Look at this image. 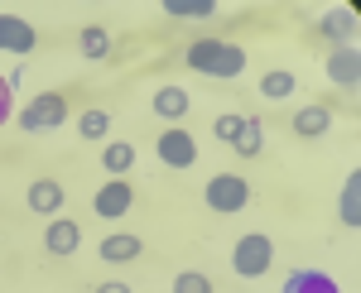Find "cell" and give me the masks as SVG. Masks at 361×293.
<instances>
[{
	"label": "cell",
	"instance_id": "cell-2",
	"mask_svg": "<svg viewBox=\"0 0 361 293\" xmlns=\"http://www.w3.org/2000/svg\"><path fill=\"white\" fill-rule=\"evenodd\" d=\"M270 265H275V240L265 231H250L231 245V269L241 279H260V274H270Z\"/></svg>",
	"mask_w": 361,
	"mask_h": 293
},
{
	"label": "cell",
	"instance_id": "cell-21",
	"mask_svg": "<svg viewBox=\"0 0 361 293\" xmlns=\"http://www.w3.org/2000/svg\"><path fill=\"white\" fill-rule=\"evenodd\" d=\"M260 96H270V101H284V96H294V73H284V68L265 73V77H260Z\"/></svg>",
	"mask_w": 361,
	"mask_h": 293
},
{
	"label": "cell",
	"instance_id": "cell-3",
	"mask_svg": "<svg viewBox=\"0 0 361 293\" xmlns=\"http://www.w3.org/2000/svg\"><path fill=\"white\" fill-rule=\"evenodd\" d=\"M202 202H207L217 216H236L250 202V183L241 178V173H212L207 187H202Z\"/></svg>",
	"mask_w": 361,
	"mask_h": 293
},
{
	"label": "cell",
	"instance_id": "cell-20",
	"mask_svg": "<svg viewBox=\"0 0 361 293\" xmlns=\"http://www.w3.org/2000/svg\"><path fill=\"white\" fill-rule=\"evenodd\" d=\"M352 15H347V10H333V15H328V20H323V29H318V34H323V39H333L337 49H347V44H352Z\"/></svg>",
	"mask_w": 361,
	"mask_h": 293
},
{
	"label": "cell",
	"instance_id": "cell-7",
	"mask_svg": "<svg viewBox=\"0 0 361 293\" xmlns=\"http://www.w3.org/2000/svg\"><path fill=\"white\" fill-rule=\"evenodd\" d=\"M39 49V34H34V25L29 20H20V15H0V54H34Z\"/></svg>",
	"mask_w": 361,
	"mask_h": 293
},
{
	"label": "cell",
	"instance_id": "cell-12",
	"mask_svg": "<svg viewBox=\"0 0 361 293\" xmlns=\"http://www.w3.org/2000/svg\"><path fill=\"white\" fill-rule=\"evenodd\" d=\"M29 207L39 216H54L58 207H63V183H58V178H34V183H29Z\"/></svg>",
	"mask_w": 361,
	"mask_h": 293
},
{
	"label": "cell",
	"instance_id": "cell-24",
	"mask_svg": "<svg viewBox=\"0 0 361 293\" xmlns=\"http://www.w3.org/2000/svg\"><path fill=\"white\" fill-rule=\"evenodd\" d=\"M241 120H246V116H217V120H212V135H217L222 144H231V139L241 135Z\"/></svg>",
	"mask_w": 361,
	"mask_h": 293
},
{
	"label": "cell",
	"instance_id": "cell-14",
	"mask_svg": "<svg viewBox=\"0 0 361 293\" xmlns=\"http://www.w3.org/2000/svg\"><path fill=\"white\" fill-rule=\"evenodd\" d=\"M193 111V96L183 92V87H159L154 92V116H164V120H183Z\"/></svg>",
	"mask_w": 361,
	"mask_h": 293
},
{
	"label": "cell",
	"instance_id": "cell-19",
	"mask_svg": "<svg viewBox=\"0 0 361 293\" xmlns=\"http://www.w3.org/2000/svg\"><path fill=\"white\" fill-rule=\"evenodd\" d=\"M164 15H173V20H212L217 5L212 0H164Z\"/></svg>",
	"mask_w": 361,
	"mask_h": 293
},
{
	"label": "cell",
	"instance_id": "cell-11",
	"mask_svg": "<svg viewBox=\"0 0 361 293\" xmlns=\"http://www.w3.org/2000/svg\"><path fill=\"white\" fill-rule=\"evenodd\" d=\"M337 216H342L347 231H357V226H361V168L347 173V187H342V197H337Z\"/></svg>",
	"mask_w": 361,
	"mask_h": 293
},
{
	"label": "cell",
	"instance_id": "cell-4",
	"mask_svg": "<svg viewBox=\"0 0 361 293\" xmlns=\"http://www.w3.org/2000/svg\"><path fill=\"white\" fill-rule=\"evenodd\" d=\"M68 120V96L63 92H44V96H34L25 111H20V125H25L29 135L34 130H58Z\"/></svg>",
	"mask_w": 361,
	"mask_h": 293
},
{
	"label": "cell",
	"instance_id": "cell-17",
	"mask_svg": "<svg viewBox=\"0 0 361 293\" xmlns=\"http://www.w3.org/2000/svg\"><path fill=\"white\" fill-rule=\"evenodd\" d=\"M231 149H236V154H241V159H255V154H260V149H265V125H260V120H241V135H236V139H231Z\"/></svg>",
	"mask_w": 361,
	"mask_h": 293
},
{
	"label": "cell",
	"instance_id": "cell-18",
	"mask_svg": "<svg viewBox=\"0 0 361 293\" xmlns=\"http://www.w3.org/2000/svg\"><path fill=\"white\" fill-rule=\"evenodd\" d=\"M130 163H135V144H130V139H111V144L102 149V168H106V173H116V178H121Z\"/></svg>",
	"mask_w": 361,
	"mask_h": 293
},
{
	"label": "cell",
	"instance_id": "cell-13",
	"mask_svg": "<svg viewBox=\"0 0 361 293\" xmlns=\"http://www.w3.org/2000/svg\"><path fill=\"white\" fill-rule=\"evenodd\" d=\"M328 77H333L337 87H357L361 58H357V49H352V44H347V49H333V58H328Z\"/></svg>",
	"mask_w": 361,
	"mask_h": 293
},
{
	"label": "cell",
	"instance_id": "cell-16",
	"mask_svg": "<svg viewBox=\"0 0 361 293\" xmlns=\"http://www.w3.org/2000/svg\"><path fill=\"white\" fill-rule=\"evenodd\" d=\"M78 49H82L87 63H106L111 58V34H106V25H87L78 34Z\"/></svg>",
	"mask_w": 361,
	"mask_h": 293
},
{
	"label": "cell",
	"instance_id": "cell-10",
	"mask_svg": "<svg viewBox=\"0 0 361 293\" xmlns=\"http://www.w3.org/2000/svg\"><path fill=\"white\" fill-rule=\"evenodd\" d=\"M140 255H145V240L130 236V231L102 240V260H106V265H130V260H140Z\"/></svg>",
	"mask_w": 361,
	"mask_h": 293
},
{
	"label": "cell",
	"instance_id": "cell-9",
	"mask_svg": "<svg viewBox=\"0 0 361 293\" xmlns=\"http://www.w3.org/2000/svg\"><path fill=\"white\" fill-rule=\"evenodd\" d=\"M279 293H342V289H337L333 274H323V269H294Z\"/></svg>",
	"mask_w": 361,
	"mask_h": 293
},
{
	"label": "cell",
	"instance_id": "cell-26",
	"mask_svg": "<svg viewBox=\"0 0 361 293\" xmlns=\"http://www.w3.org/2000/svg\"><path fill=\"white\" fill-rule=\"evenodd\" d=\"M97 293H130V284H102Z\"/></svg>",
	"mask_w": 361,
	"mask_h": 293
},
{
	"label": "cell",
	"instance_id": "cell-23",
	"mask_svg": "<svg viewBox=\"0 0 361 293\" xmlns=\"http://www.w3.org/2000/svg\"><path fill=\"white\" fill-rule=\"evenodd\" d=\"M173 293H212V279L197 269H183V274H173Z\"/></svg>",
	"mask_w": 361,
	"mask_h": 293
},
{
	"label": "cell",
	"instance_id": "cell-6",
	"mask_svg": "<svg viewBox=\"0 0 361 293\" xmlns=\"http://www.w3.org/2000/svg\"><path fill=\"white\" fill-rule=\"evenodd\" d=\"M130 202H135L130 183H126V178H111V183L97 187V197H92V212L102 216V221H116V216L130 212Z\"/></svg>",
	"mask_w": 361,
	"mask_h": 293
},
{
	"label": "cell",
	"instance_id": "cell-5",
	"mask_svg": "<svg viewBox=\"0 0 361 293\" xmlns=\"http://www.w3.org/2000/svg\"><path fill=\"white\" fill-rule=\"evenodd\" d=\"M154 154H159L164 168H178V173H183V168L197 163V139L188 130H178V125H169V130L154 139Z\"/></svg>",
	"mask_w": 361,
	"mask_h": 293
},
{
	"label": "cell",
	"instance_id": "cell-22",
	"mask_svg": "<svg viewBox=\"0 0 361 293\" xmlns=\"http://www.w3.org/2000/svg\"><path fill=\"white\" fill-rule=\"evenodd\" d=\"M106 130H111V116L102 106H92V111L78 116V135H82V139H106Z\"/></svg>",
	"mask_w": 361,
	"mask_h": 293
},
{
	"label": "cell",
	"instance_id": "cell-8",
	"mask_svg": "<svg viewBox=\"0 0 361 293\" xmlns=\"http://www.w3.org/2000/svg\"><path fill=\"white\" fill-rule=\"evenodd\" d=\"M78 245H82V231H78V221H68V216H54V221L44 226V250H49V255H78Z\"/></svg>",
	"mask_w": 361,
	"mask_h": 293
},
{
	"label": "cell",
	"instance_id": "cell-25",
	"mask_svg": "<svg viewBox=\"0 0 361 293\" xmlns=\"http://www.w3.org/2000/svg\"><path fill=\"white\" fill-rule=\"evenodd\" d=\"M10 111H15V96H10V82H0V125L10 120Z\"/></svg>",
	"mask_w": 361,
	"mask_h": 293
},
{
	"label": "cell",
	"instance_id": "cell-15",
	"mask_svg": "<svg viewBox=\"0 0 361 293\" xmlns=\"http://www.w3.org/2000/svg\"><path fill=\"white\" fill-rule=\"evenodd\" d=\"M328 125H333V111L328 106L294 111V135H299V139H318V135H328Z\"/></svg>",
	"mask_w": 361,
	"mask_h": 293
},
{
	"label": "cell",
	"instance_id": "cell-1",
	"mask_svg": "<svg viewBox=\"0 0 361 293\" xmlns=\"http://www.w3.org/2000/svg\"><path fill=\"white\" fill-rule=\"evenodd\" d=\"M188 68L202 77H241L246 73V49L226 44V39H193L188 44Z\"/></svg>",
	"mask_w": 361,
	"mask_h": 293
}]
</instances>
